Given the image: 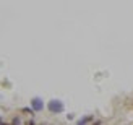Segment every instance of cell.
Wrapping results in <instances>:
<instances>
[{"label": "cell", "instance_id": "cell-1", "mask_svg": "<svg viewBox=\"0 0 133 125\" xmlns=\"http://www.w3.org/2000/svg\"><path fill=\"white\" fill-rule=\"evenodd\" d=\"M49 110L50 112H62L63 110V104L60 101H50L49 102Z\"/></svg>", "mask_w": 133, "mask_h": 125}, {"label": "cell", "instance_id": "cell-2", "mask_svg": "<svg viewBox=\"0 0 133 125\" xmlns=\"http://www.w3.org/2000/svg\"><path fill=\"white\" fill-rule=\"evenodd\" d=\"M32 107L36 109V110H41V109L44 107V106H42V101H41V99H39V98L32 99Z\"/></svg>", "mask_w": 133, "mask_h": 125}, {"label": "cell", "instance_id": "cell-3", "mask_svg": "<svg viewBox=\"0 0 133 125\" xmlns=\"http://www.w3.org/2000/svg\"><path fill=\"white\" fill-rule=\"evenodd\" d=\"M88 120H91V117H86V119H83V120H80V122H78V125H85L86 122H88Z\"/></svg>", "mask_w": 133, "mask_h": 125}, {"label": "cell", "instance_id": "cell-4", "mask_svg": "<svg viewBox=\"0 0 133 125\" xmlns=\"http://www.w3.org/2000/svg\"><path fill=\"white\" fill-rule=\"evenodd\" d=\"M28 125H34V124H32V122H29V124H28Z\"/></svg>", "mask_w": 133, "mask_h": 125}]
</instances>
